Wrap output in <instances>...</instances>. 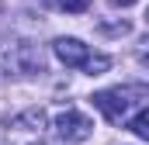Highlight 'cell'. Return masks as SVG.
I'll return each mask as SVG.
<instances>
[{"label":"cell","mask_w":149,"mask_h":145,"mask_svg":"<svg viewBox=\"0 0 149 145\" xmlns=\"http://www.w3.org/2000/svg\"><path fill=\"white\" fill-rule=\"evenodd\" d=\"M135 90H139V86H118V90H97V93H94V107L101 110V114H104V117H108L111 124H118V121L125 117L128 104H132L128 97H132Z\"/></svg>","instance_id":"obj_1"},{"label":"cell","mask_w":149,"mask_h":145,"mask_svg":"<svg viewBox=\"0 0 149 145\" xmlns=\"http://www.w3.org/2000/svg\"><path fill=\"white\" fill-rule=\"evenodd\" d=\"M7 69H14L17 76H31V72H42V55L35 52L31 41H17L7 48Z\"/></svg>","instance_id":"obj_3"},{"label":"cell","mask_w":149,"mask_h":145,"mask_svg":"<svg viewBox=\"0 0 149 145\" xmlns=\"http://www.w3.org/2000/svg\"><path fill=\"white\" fill-rule=\"evenodd\" d=\"M111 3H118V7H132L135 0H111Z\"/></svg>","instance_id":"obj_8"},{"label":"cell","mask_w":149,"mask_h":145,"mask_svg":"<svg viewBox=\"0 0 149 145\" xmlns=\"http://www.w3.org/2000/svg\"><path fill=\"white\" fill-rule=\"evenodd\" d=\"M52 52H56V59H59L63 66H70V69H83V62L90 59V48H87L80 38H56V41H52Z\"/></svg>","instance_id":"obj_4"},{"label":"cell","mask_w":149,"mask_h":145,"mask_svg":"<svg viewBox=\"0 0 149 145\" xmlns=\"http://www.w3.org/2000/svg\"><path fill=\"white\" fill-rule=\"evenodd\" d=\"M56 131H59V138H66V142H87V138L94 135V121H90L87 114H80V110H63V114L56 117Z\"/></svg>","instance_id":"obj_2"},{"label":"cell","mask_w":149,"mask_h":145,"mask_svg":"<svg viewBox=\"0 0 149 145\" xmlns=\"http://www.w3.org/2000/svg\"><path fill=\"white\" fill-rule=\"evenodd\" d=\"M108 66H111V59H108V55H90V59L83 62V69L90 72V76H101V72L108 69Z\"/></svg>","instance_id":"obj_6"},{"label":"cell","mask_w":149,"mask_h":145,"mask_svg":"<svg viewBox=\"0 0 149 145\" xmlns=\"http://www.w3.org/2000/svg\"><path fill=\"white\" fill-rule=\"evenodd\" d=\"M128 128H132V131H135V135H139V138L146 142V138H149V110H146V107H139L135 114H132Z\"/></svg>","instance_id":"obj_5"},{"label":"cell","mask_w":149,"mask_h":145,"mask_svg":"<svg viewBox=\"0 0 149 145\" xmlns=\"http://www.w3.org/2000/svg\"><path fill=\"white\" fill-rule=\"evenodd\" d=\"M59 7L70 10V14H83V10L90 7V0H59Z\"/></svg>","instance_id":"obj_7"}]
</instances>
